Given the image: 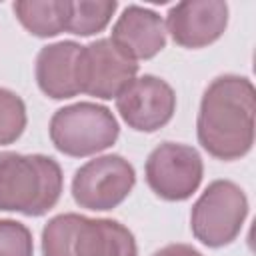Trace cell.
<instances>
[{
	"mask_svg": "<svg viewBox=\"0 0 256 256\" xmlns=\"http://www.w3.org/2000/svg\"><path fill=\"white\" fill-rule=\"evenodd\" d=\"M254 118L256 90L252 80L240 74L216 76L200 100L198 144L216 160H240L252 150Z\"/></svg>",
	"mask_w": 256,
	"mask_h": 256,
	"instance_id": "1",
	"label": "cell"
},
{
	"mask_svg": "<svg viewBox=\"0 0 256 256\" xmlns=\"http://www.w3.org/2000/svg\"><path fill=\"white\" fill-rule=\"evenodd\" d=\"M64 188L60 164L46 154H0V212L44 216Z\"/></svg>",
	"mask_w": 256,
	"mask_h": 256,
	"instance_id": "2",
	"label": "cell"
},
{
	"mask_svg": "<svg viewBox=\"0 0 256 256\" xmlns=\"http://www.w3.org/2000/svg\"><path fill=\"white\" fill-rule=\"evenodd\" d=\"M42 256H138V246L118 220L66 212L42 228Z\"/></svg>",
	"mask_w": 256,
	"mask_h": 256,
	"instance_id": "3",
	"label": "cell"
},
{
	"mask_svg": "<svg viewBox=\"0 0 256 256\" xmlns=\"http://www.w3.org/2000/svg\"><path fill=\"white\" fill-rule=\"evenodd\" d=\"M48 134L64 156L86 158L108 150L118 140L120 126L110 108L96 102H76L52 114Z\"/></svg>",
	"mask_w": 256,
	"mask_h": 256,
	"instance_id": "4",
	"label": "cell"
},
{
	"mask_svg": "<svg viewBox=\"0 0 256 256\" xmlns=\"http://www.w3.org/2000/svg\"><path fill=\"white\" fill-rule=\"evenodd\" d=\"M248 216V198L232 180H214L206 186L190 212L192 236L208 246L222 248L232 244Z\"/></svg>",
	"mask_w": 256,
	"mask_h": 256,
	"instance_id": "5",
	"label": "cell"
},
{
	"mask_svg": "<svg viewBox=\"0 0 256 256\" xmlns=\"http://www.w3.org/2000/svg\"><path fill=\"white\" fill-rule=\"evenodd\" d=\"M136 184L134 166L120 154H102L82 164L72 176V198L80 208L106 212L120 206Z\"/></svg>",
	"mask_w": 256,
	"mask_h": 256,
	"instance_id": "6",
	"label": "cell"
},
{
	"mask_svg": "<svg viewBox=\"0 0 256 256\" xmlns=\"http://www.w3.org/2000/svg\"><path fill=\"white\" fill-rule=\"evenodd\" d=\"M148 188L166 202L188 200L202 182L204 162L196 148L180 142H162L146 158Z\"/></svg>",
	"mask_w": 256,
	"mask_h": 256,
	"instance_id": "7",
	"label": "cell"
},
{
	"mask_svg": "<svg viewBox=\"0 0 256 256\" xmlns=\"http://www.w3.org/2000/svg\"><path fill=\"white\" fill-rule=\"evenodd\" d=\"M136 74L138 64L126 58L110 38H98L80 50V94H88L98 100H112L136 78Z\"/></svg>",
	"mask_w": 256,
	"mask_h": 256,
	"instance_id": "8",
	"label": "cell"
},
{
	"mask_svg": "<svg viewBox=\"0 0 256 256\" xmlns=\"http://www.w3.org/2000/svg\"><path fill=\"white\" fill-rule=\"evenodd\" d=\"M114 100L128 128L146 134L164 128L176 112L174 88L154 74L136 76Z\"/></svg>",
	"mask_w": 256,
	"mask_h": 256,
	"instance_id": "9",
	"label": "cell"
},
{
	"mask_svg": "<svg viewBox=\"0 0 256 256\" xmlns=\"http://www.w3.org/2000/svg\"><path fill=\"white\" fill-rule=\"evenodd\" d=\"M166 34L188 50H198L222 38L228 26V4L222 0H186L166 14Z\"/></svg>",
	"mask_w": 256,
	"mask_h": 256,
	"instance_id": "10",
	"label": "cell"
},
{
	"mask_svg": "<svg viewBox=\"0 0 256 256\" xmlns=\"http://www.w3.org/2000/svg\"><path fill=\"white\" fill-rule=\"evenodd\" d=\"M164 18L152 8L130 4L116 18L110 42L132 62L150 60L166 48Z\"/></svg>",
	"mask_w": 256,
	"mask_h": 256,
	"instance_id": "11",
	"label": "cell"
},
{
	"mask_svg": "<svg viewBox=\"0 0 256 256\" xmlns=\"http://www.w3.org/2000/svg\"><path fill=\"white\" fill-rule=\"evenodd\" d=\"M82 46L74 40H60L42 46L36 64V84L52 100H68L80 94L78 84V62Z\"/></svg>",
	"mask_w": 256,
	"mask_h": 256,
	"instance_id": "12",
	"label": "cell"
},
{
	"mask_svg": "<svg viewBox=\"0 0 256 256\" xmlns=\"http://www.w3.org/2000/svg\"><path fill=\"white\" fill-rule=\"evenodd\" d=\"M12 10L16 20L36 38H54L66 30L68 0H18Z\"/></svg>",
	"mask_w": 256,
	"mask_h": 256,
	"instance_id": "13",
	"label": "cell"
},
{
	"mask_svg": "<svg viewBox=\"0 0 256 256\" xmlns=\"http://www.w3.org/2000/svg\"><path fill=\"white\" fill-rule=\"evenodd\" d=\"M116 8V0H68L64 32H70L74 36H94L110 24Z\"/></svg>",
	"mask_w": 256,
	"mask_h": 256,
	"instance_id": "14",
	"label": "cell"
},
{
	"mask_svg": "<svg viewBox=\"0 0 256 256\" xmlns=\"http://www.w3.org/2000/svg\"><path fill=\"white\" fill-rule=\"evenodd\" d=\"M26 104L24 100L8 90L0 88V146L16 142L26 130Z\"/></svg>",
	"mask_w": 256,
	"mask_h": 256,
	"instance_id": "15",
	"label": "cell"
},
{
	"mask_svg": "<svg viewBox=\"0 0 256 256\" xmlns=\"http://www.w3.org/2000/svg\"><path fill=\"white\" fill-rule=\"evenodd\" d=\"M0 256H34L32 232L26 224L0 218Z\"/></svg>",
	"mask_w": 256,
	"mask_h": 256,
	"instance_id": "16",
	"label": "cell"
},
{
	"mask_svg": "<svg viewBox=\"0 0 256 256\" xmlns=\"http://www.w3.org/2000/svg\"><path fill=\"white\" fill-rule=\"evenodd\" d=\"M152 256H204L200 250H196L194 246L190 244H182V242H176V244H166L162 246L160 250H156Z\"/></svg>",
	"mask_w": 256,
	"mask_h": 256,
	"instance_id": "17",
	"label": "cell"
}]
</instances>
